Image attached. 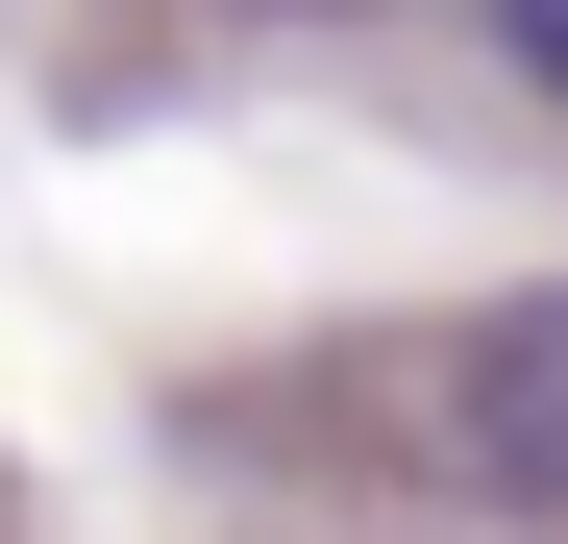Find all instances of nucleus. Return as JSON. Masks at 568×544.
<instances>
[{"label":"nucleus","mask_w":568,"mask_h":544,"mask_svg":"<svg viewBox=\"0 0 568 544\" xmlns=\"http://www.w3.org/2000/svg\"><path fill=\"white\" fill-rule=\"evenodd\" d=\"M420 445H445L495 520H568V272H544V298H469V322L420 346Z\"/></svg>","instance_id":"nucleus-1"},{"label":"nucleus","mask_w":568,"mask_h":544,"mask_svg":"<svg viewBox=\"0 0 568 544\" xmlns=\"http://www.w3.org/2000/svg\"><path fill=\"white\" fill-rule=\"evenodd\" d=\"M469 26H495V74H519V100H568V0H469Z\"/></svg>","instance_id":"nucleus-2"},{"label":"nucleus","mask_w":568,"mask_h":544,"mask_svg":"<svg viewBox=\"0 0 568 544\" xmlns=\"http://www.w3.org/2000/svg\"><path fill=\"white\" fill-rule=\"evenodd\" d=\"M247 26H346V0H247Z\"/></svg>","instance_id":"nucleus-3"},{"label":"nucleus","mask_w":568,"mask_h":544,"mask_svg":"<svg viewBox=\"0 0 568 544\" xmlns=\"http://www.w3.org/2000/svg\"><path fill=\"white\" fill-rule=\"evenodd\" d=\"M544 544H568V520H544Z\"/></svg>","instance_id":"nucleus-4"}]
</instances>
